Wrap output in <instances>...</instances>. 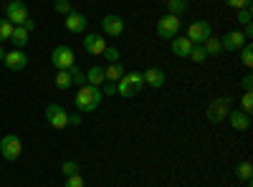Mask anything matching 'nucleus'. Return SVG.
I'll return each mask as SVG.
<instances>
[{"mask_svg": "<svg viewBox=\"0 0 253 187\" xmlns=\"http://www.w3.org/2000/svg\"><path fill=\"white\" fill-rule=\"evenodd\" d=\"M86 26H89V20H86V15H84V13L71 10V13L66 15V31H71V33H84V31H86Z\"/></svg>", "mask_w": 253, "mask_h": 187, "instance_id": "4468645a", "label": "nucleus"}, {"mask_svg": "<svg viewBox=\"0 0 253 187\" xmlns=\"http://www.w3.org/2000/svg\"><path fill=\"white\" fill-rule=\"evenodd\" d=\"M101 31L107 33V36H112V38H119V36L124 33V18H119V15H114V13L104 15V18H101Z\"/></svg>", "mask_w": 253, "mask_h": 187, "instance_id": "9d476101", "label": "nucleus"}, {"mask_svg": "<svg viewBox=\"0 0 253 187\" xmlns=\"http://www.w3.org/2000/svg\"><path fill=\"white\" fill-rule=\"evenodd\" d=\"M13 23L10 20H5V18H0V43H3V40H10V36H13Z\"/></svg>", "mask_w": 253, "mask_h": 187, "instance_id": "bb28decb", "label": "nucleus"}, {"mask_svg": "<svg viewBox=\"0 0 253 187\" xmlns=\"http://www.w3.org/2000/svg\"><path fill=\"white\" fill-rule=\"evenodd\" d=\"M3 58H5V51H3V48H0V61H3Z\"/></svg>", "mask_w": 253, "mask_h": 187, "instance_id": "a19ab883", "label": "nucleus"}, {"mask_svg": "<svg viewBox=\"0 0 253 187\" xmlns=\"http://www.w3.org/2000/svg\"><path fill=\"white\" fill-rule=\"evenodd\" d=\"M56 86H58L61 91H66V89H71V86H74V81H71V74H69V69L56 74Z\"/></svg>", "mask_w": 253, "mask_h": 187, "instance_id": "5701e85b", "label": "nucleus"}, {"mask_svg": "<svg viewBox=\"0 0 253 187\" xmlns=\"http://www.w3.org/2000/svg\"><path fill=\"white\" fill-rule=\"evenodd\" d=\"M190 61H195V64H203V61H208V53H205V48H203V43H195L193 46V51H190V56H187Z\"/></svg>", "mask_w": 253, "mask_h": 187, "instance_id": "a878e982", "label": "nucleus"}, {"mask_svg": "<svg viewBox=\"0 0 253 187\" xmlns=\"http://www.w3.org/2000/svg\"><path fill=\"white\" fill-rule=\"evenodd\" d=\"M243 91H253V76H243Z\"/></svg>", "mask_w": 253, "mask_h": 187, "instance_id": "e433bc0d", "label": "nucleus"}, {"mask_svg": "<svg viewBox=\"0 0 253 187\" xmlns=\"http://www.w3.org/2000/svg\"><path fill=\"white\" fill-rule=\"evenodd\" d=\"M238 53H241L243 66H246V69H251V66H253V46H251V43H246V46H243Z\"/></svg>", "mask_w": 253, "mask_h": 187, "instance_id": "cd10ccee", "label": "nucleus"}, {"mask_svg": "<svg viewBox=\"0 0 253 187\" xmlns=\"http://www.w3.org/2000/svg\"><path fill=\"white\" fill-rule=\"evenodd\" d=\"M142 78H144V86H152V89L165 86V71H160V69H147V71H142Z\"/></svg>", "mask_w": 253, "mask_h": 187, "instance_id": "2eb2a0df", "label": "nucleus"}, {"mask_svg": "<svg viewBox=\"0 0 253 187\" xmlns=\"http://www.w3.org/2000/svg\"><path fill=\"white\" fill-rule=\"evenodd\" d=\"M236 175H238V180H243V182H248L251 180V175H253V164L246 159V162H238V167H236Z\"/></svg>", "mask_w": 253, "mask_h": 187, "instance_id": "393cba45", "label": "nucleus"}, {"mask_svg": "<svg viewBox=\"0 0 253 187\" xmlns=\"http://www.w3.org/2000/svg\"><path fill=\"white\" fill-rule=\"evenodd\" d=\"M126 71H124V66L119 64V61H117V64H109L107 69H104V78H107V81H114V84H117V81L124 76Z\"/></svg>", "mask_w": 253, "mask_h": 187, "instance_id": "412c9836", "label": "nucleus"}, {"mask_svg": "<svg viewBox=\"0 0 253 187\" xmlns=\"http://www.w3.org/2000/svg\"><path fill=\"white\" fill-rule=\"evenodd\" d=\"M122 78H124V84L129 86V91H132L134 96L142 94V89H144V78H142V74H137V71H134V74H124Z\"/></svg>", "mask_w": 253, "mask_h": 187, "instance_id": "f3484780", "label": "nucleus"}, {"mask_svg": "<svg viewBox=\"0 0 253 187\" xmlns=\"http://www.w3.org/2000/svg\"><path fill=\"white\" fill-rule=\"evenodd\" d=\"M53 8H56V13L69 15L71 13V0H53Z\"/></svg>", "mask_w": 253, "mask_h": 187, "instance_id": "2f4dec72", "label": "nucleus"}, {"mask_svg": "<svg viewBox=\"0 0 253 187\" xmlns=\"http://www.w3.org/2000/svg\"><path fill=\"white\" fill-rule=\"evenodd\" d=\"M101 94H104V96H117V84H114V81H104Z\"/></svg>", "mask_w": 253, "mask_h": 187, "instance_id": "c9c22d12", "label": "nucleus"}, {"mask_svg": "<svg viewBox=\"0 0 253 187\" xmlns=\"http://www.w3.org/2000/svg\"><path fill=\"white\" fill-rule=\"evenodd\" d=\"M61 172L66 175V177H71V175H79V162H74V159H66L61 164Z\"/></svg>", "mask_w": 253, "mask_h": 187, "instance_id": "c85d7f7f", "label": "nucleus"}, {"mask_svg": "<svg viewBox=\"0 0 253 187\" xmlns=\"http://www.w3.org/2000/svg\"><path fill=\"white\" fill-rule=\"evenodd\" d=\"M228 112H230V99L228 96H220V99H215V101H210V107H208V121H213V124H220L225 116H228Z\"/></svg>", "mask_w": 253, "mask_h": 187, "instance_id": "0eeeda50", "label": "nucleus"}, {"mask_svg": "<svg viewBox=\"0 0 253 187\" xmlns=\"http://www.w3.org/2000/svg\"><path fill=\"white\" fill-rule=\"evenodd\" d=\"M20 152H23V144H20V139L15 134H5L0 139V154H3V159L15 162L20 157Z\"/></svg>", "mask_w": 253, "mask_h": 187, "instance_id": "39448f33", "label": "nucleus"}, {"mask_svg": "<svg viewBox=\"0 0 253 187\" xmlns=\"http://www.w3.org/2000/svg\"><path fill=\"white\" fill-rule=\"evenodd\" d=\"M203 48H205V53H208V58L210 56H220L223 53V43H220V38L218 36H210L205 43H203Z\"/></svg>", "mask_w": 253, "mask_h": 187, "instance_id": "6ab92c4d", "label": "nucleus"}, {"mask_svg": "<svg viewBox=\"0 0 253 187\" xmlns=\"http://www.w3.org/2000/svg\"><path fill=\"white\" fill-rule=\"evenodd\" d=\"M241 109H243L246 114L253 112V91H246V94H243V99H241Z\"/></svg>", "mask_w": 253, "mask_h": 187, "instance_id": "7c9ffc66", "label": "nucleus"}, {"mask_svg": "<svg viewBox=\"0 0 253 187\" xmlns=\"http://www.w3.org/2000/svg\"><path fill=\"white\" fill-rule=\"evenodd\" d=\"M3 64H5V69H10V71H23V69L28 66V53H23V48L5 51Z\"/></svg>", "mask_w": 253, "mask_h": 187, "instance_id": "1a4fd4ad", "label": "nucleus"}, {"mask_svg": "<svg viewBox=\"0 0 253 187\" xmlns=\"http://www.w3.org/2000/svg\"><path fill=\"white\" fill-rule=\"evenodd\" d=\"M167 13L170 15H182L187 10V0H167Z\"/></svg>", "mask_w": 253, "mask_h": 187, "instance_id": "4be33fe9", "label": "nucleus"}, {"mask_svg": "<svg viewBox=\"0 0 253 187\" xmlns=\"http://www.w3.org/2000/svg\"><path fill=\"white\" fill-rule=\"evenodd\" d=\"M10 40H13V46H15V48H26V46H28V40H31V33H28L23 26H15Z\"/></svg>", "mask_w": 253, "mask_h": 187, "instance_id": "a211bd4d", "label": "nucleus"}, {"mask_svg": "<svg viewBox=\"0 0 253 187\" xmlns=\"http://www.w3.org/2000/svg\"><path fill=\"white\" fill-rule=\"evenodd\" d=\"M225 119L230 121V127H233L236 132H246V129H251V114H246L243 109H230Z\"/></svg>", "mask_w": 253, "mask_h": 187, "instance_id": "ddd939ff", "label": "nucleus"}, {"mask_svg": "<svg viewBox=\"0 0 253 187\" xmlns=\"http://www.w3.org/2000/svg\"><path fill=\"white\" fill-rule=\"evenodd\" d=\"M225 5L241 10V8H251V5H253V0H225Z\"/></svg>", "mask_w": 253, "mask_h": 187, "instance_id": "473e14b6", "label": "nucleus"}, {"mask_svg": "<svg viewBox=\"0 0 253 187\" xmlns=\"http://www.w3.org/2000/svg\"><path fill=\"white\" fill-rule=\"evenodd\" d=\"M104 81H107V78H104V69H101V66H91V69L86 71V84H89V86H101Z\"/></svg>", "mask_w": 253, "mask_h": 187, "instance_id": "aec40b11", "label": "nucleus"}, {"mask_svg": "<svg viewBox=\"0 0 253 187\" xmlns=\"http://www.w3.org/2000/svg\"><path fill=\"white\" fill-rule=\"evenodd\" d=\"M193 46H195V43H190L185 36H175V38H172V53H175L177 58H187L190 51H193Z\"/></svg>", "mask_w": 253, "mask_h": 187, "instance_id": "dca6fc26", "label": "nucleus"}, {"mask_svg": "<svg viewBox=\"0 0 253 187\" xmlns=\"http://www.w3.org/2000/svg\"><path fill=\"white\" fill-rule=\"evenodd\" d=\"M46 121L53 129H66L69 127V114L63 107H58V104H48L46 107Z\"/></svg>", "mask_w": 253, "mask_h": 187, "instance_id": "6e6552de", "label": "nucleus"}, {"mask_svg": "<svg viewBox=\"0 0 253 187\" xmlns=\"http://www.w3.org/2000/svg\"><path fill=\"white\" fill-rule=\"evenodd\" d=\"M180 28H182V20H180V15H162L160 20H157V36L162 38V40H172L177 33H180Z\"/></svg>", "mask_w": 253, "mask_h": 187, "instance_id": "f03ea898", "label": "nucleus"}, {"mask_svg": "<svg viewBox=\"0 0 253 187\" xmlns=\"http://www.w3.org/2000/svg\"><path fill=\"white\" fill-rule=\"evenodd\" d=\"M213 36V26L208 23V20H195V23L187 26V40L190 43H205V40Z\"/></svg>", "mask_w": 253, "mask_h": 187, "instance_id": "20e7f679", "label": "nucleus"}, {"mask_svg": "<svg viewBox=\"0 0 253 187\" xmlns=\"http://www.w3.org/2000/svg\"><path fill=\"white\" fill-rule=\"evenodd\" d=\"M101 56L107 58L109 64H117V61H119V56H122V53H119V48H117V46H107V48H104V53H101Z\"/></svg>", "mask_w": 253, "mask_h": 187, "instance_id": "c756f323", "label": "nucleus"}, {"mask_svg": "<svg viewBox=\"0 0 253 187\" xmlns=\"http://www.w3.org/2000/svg\"><path fill=\"white\" fill-rule=\"evenodd\" d=\"M26 18H31V15H28V8L23 0H10L5 5V20H10L13 26H23Z\"/></svg>", "mask_w": 253, "mask_h": 187, "instance_id": "423d86ee", "label": "nucleus"}, {"mask_svg": "<svg viewBox=\"0 0 253 187\" xmlns=\"http://www.w3.org/2000/svg\"><path fill=\"white\" fill-rule=\"evenodd\" d=\"M104 94H101V86H79L76 91V109L81 114H91L99 109V104H101Z\"/></svg>", "mask_w": 253, "mask_h": 187, "instance_id": "f257e3e1", "label": "nucleus"}, {"mask_svg": "<svg viewBox=\"0 0 253 187\" xmlns=\"http://www.w3.org/2000/svg\"><path fill=\"white\" fill-rule=\"evenodd\" d=\"M51 64L56 66V71H66L76 64V53L71 46H56L51 51Z\"/></svg>", "mask_w": 253, "mask_h": 187, "instance_id": "7ed1b4c3", "label": "nucleus"}, {"mask_svg": "<svg viewBox=\"0 0 253 187\" xmlns=\"http://www.w3.org/2000/svg\"><path fill=\"white\" fill-rule=\"evenodd\" d=\"M63 187H86V185H84L81 175H71V177H66V185H63Z\"/></svg>", "mask_w": 253, "mask_h": 187, "instance_id": "72a5a7b5", "label": "nucleus"}, {"mask_svg": "<svg viewBox=\"0 0 253 187\" xmlns=\"http://www.w3.org/2000/svg\"><path fill=\"white\" fill-rule=\"evenodd\" d=\"M246 187H253V185H251V180H248V182H246Z\"/></svg>", "mask_w": 253, "mask_h": 187, "instance_id": "79ce46f5", "label": "nucleus"}, {"mask_svg": "<svg viewBox=\"0 0 253 187\" xmlns=\"http://www.w3.org/2000/svg\"><path fill=\"white\" fill-rule=\"evenodd\" d=\"M220 43H223V51H241V48L248 43V40H246L243 31L236 28V31H228V33L220 38Z\"/></svg>", "mask_w": 253, "mask_h": 187, "instance_id": "9b49d317", "label": "nucleus"}, {"mask_svg": "<svg viewBox=\"0 0 253 187\" xmlns=\"http://www.w3.org/2000/svg\"><path fill=\"white\" fill-rule=\"evenodd\" d=\"M69 74H71V81H74L76 86H86V71H81L79 64H74V66L69 69Z\"/></svg>", "mask_w": 253, "mask_h": 187, "instance_id": "b1692460", "label": "nucleus"}, {"mask_svg": "<svg viewBox=\"0 0 253 187\" xmlns=\"http://www.w3.org/2000/svg\"><path fill=\"white\" fill-rule=\"evenodd\" d=\"M104 48H107V40H104L101 33H86L84 36V51L91 56H101Z\"/></svg>", "mask_w": 253, "mask_h": 187, "instance_id": "f8f14e48", "label": "nucleus"}, {"mask_svg": "<svg viewBox=\"0 0 253 187\" xmlns=\"http://www.w3.org/2000/svg\"><path fill=\"white\" fill-rule=\"evenodd\" d=\"M23 28H26L28 33H33V31H36V20H33V18H26V23H23Z\"/></svg>", "mask_w": 253, "mask_h": 187, "instance_id": "4c0bfd02", "label": "nucleus"}, {"mask_svg": "<svg viewBox=\"0 0 253 187\" xmlns=\"http://www.w3.org/2000/svg\"><path fill=\"white\" fill-rule=\"evenodd\" d=\"M84 119H81V114H69V124H74V127H79Z\"/></svg>", "mask_w": 253, "mask_h": 187, "instance_id": "58836bf2", "label": "nucleus"}, {"mask_svg": "<svg viewBox=\"0 0 253 187\" xmlns=\"http://www.w3.org/2000/svg\"><path fill=\"white\" fill-rule=\"evenodd\" d=\"M251 13H253V8H241V10H238V23L248 26V23H251Z\"/></svg>", "mask_w": 253, "mask_h": 187, "instance_id": "f704fd0d", "label": "nucleus"}, {"mask_svg": "<svg viewBox=\"0 0 253 187\" xmlns=\"http://www.w3.org/2000/svg\"><path fill=\"white\" fill-rule=\"evenodd\" d=\"M243 36H246V40H248V38L253 36V26H251V23H248V26L243 28Z\"/></svg>", "mask_w": 253, "mask_h": 187, "instance_id": "ea45409f", "label": "nucleus"}]
</instances>
